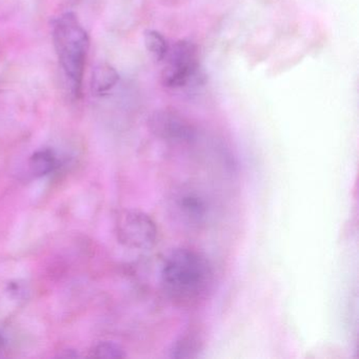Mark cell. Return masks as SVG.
Returning <instances> with one entry per match:
<instances>
[{"label": "cell", "mask_w": 359, "mask_h": 359, "mask_svg": "<svg viewBox=\"0 0 359 359\" xmlns=\"http://www.w3.org/2000/svg\"><path fill=\"white\" fill-rule=\"evenodd\" d=\"M173 209L178 219L191 228L205 224L210 214L207 198L194 190H182L174 195Z\"/></svg>", "instance_id": "obj_6"}, {"label": "cell", "mask_w": 359, "mask_h": 359, "mask_svg": "<svg viewBox=\"0 0 359 359\" xmlns=\"http://www.w3.org/2000/svg\"><path fill=\"white\" fill-rule=\"evenodd\" d=\"M117 238L130 249L146 251L152 249L157 241V226L154 220L138 210H123L117 215Z\"/></svg>", "instance_id": "obj_3"}, {"label": "cell", "mask_w": 359, "mask_h": 359, "mask_svg": "<svg viewBox=\"0 0 359 359\" xmlns=\"http://www.w3.org/2000/svg\"><path fill=\"white\" fill-rule=\"evenodd\" d=\"M92 356L100 358H123L126 354L119 344L112 341H102L94 346Z\"/></svg>", "instance_id": "obj_11"}, {"label": "cell", "mask_w": 359, "mask_h": 359, "mask_svg": "<svg viewBox=\"0 0 359 359\" xmlns=\"http://www.w3.org/2000/svg\"><path fill=\"white\" fill-rule=\"evenodd\" d=\"M213 269L201 252L188 248L174 250L163 262L161 283L170 299L182 306L198 304L213 285Z\"/></svg>", "instance_id": "obj_1"}, {"label": "cell", "mask_w": 359, "mask_h": 359, "mask_svg": "<svg viewBox=\"0 0 359 359\" xmlns=\"http://www.w3.org/2000/svg\"><path fill=\"white\" fill-rule=\"evenodd\" d=\"M52 39L71 91L79 98L83 90V73L90 47L89 35L77 16L72 12H67L54 20Z\"/></svg>", "instance_id": "obj_2"}, {"label": "cell", "mask_w": 359, "mask_h": 359, "mask_svg": "<svg viewBox=\"0 0 359 359\" xmlns=\"http://www.w3.org/2000/svg\"><path fill=\"white\" fill-rule=\"evenodd\" d=\"M149 129L156 137L171 142H189L195 137V130L187 119L174 111H155L149 117Z\"/></svg>", "instance_id": "obj_5"}, {"label": "cell", "mask_w": 359, "mask_h": 359, "mask_svg": "<svg viewBox=\"0 0 359 359\" xmlns=\"http://www.w3.org/2000/svg\"><path fill=\"white\" fill-rule=\"evenodd\" d=\"M201 352L199 342L193 337H184L176 341L170 350L172 358H195Z\"/></svg>", "instance_id": "obj_10"}, {"label": "cell", "mask_w": 359, "mask_h": 359, "mask_svg": "<svg viewBox=\"0 0 359 359\" xmlns=\"http://www.w3.org/2000/svg\"><path fill=\"white\" fill-rule=\"evenodd\" d=\"M119 81L117 71L106 62L97 65L92 71L91 91L95 96H104L110 93Z\"/></svg>", "instance_id": "obj_7"}, {"label": "cell", "mask_w": 359, "mask_h": 359, "mask_svg": "<svg viewBox=\"0 0 359 359\" xmlns=\"http://www.w3.org/2000/svg\"><path fill=\"white\" fill-rule=\"evenodd\" d=\"M144 46L147 51L157 60L161 62L167 56L169 46L165 37L154 30H147L144 34Z\"/></svg>", "instance_id": "obj_9"}, {"label": "cell", "mask_w": 359, "mask_h": 359, "mask_svg": "<svg viewBox=\"0 0 359 359\" xmlns=\"http://www.w3.org/2000/svg\"><path fill=\"white\" fill-rule=\"evenodd\" d=\"M57 165V157L50 149H43L33 153L29 159V168L35 177L49 175Z\"/></svg>", "instance_id": "obj_8"}, {"label": "cell", "mask_w": 359, "mask_h": 359, "mask_svg": "<svg viewBox=\"0 0 359 359\" xmlns=\"http://www.w3.org/2000/svg\"><path fill=\"white\" fill-rule=\"evenodd\" d=\"M167 66L161 73V81L165 88L180 89L186 87L198 73L197 48L189 41H180L169 47Z\"/></svg>", "instance_id": "obj_4"}]
</instances>
